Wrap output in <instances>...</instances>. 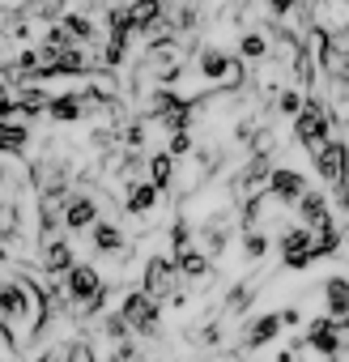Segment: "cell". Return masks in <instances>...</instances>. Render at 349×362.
I'll use <instances>...</instances> for the list:
<instances>
[{
  "label": "cell",
  "instance_id": "7",
  "mask_svg": "<svg viewBox=\"0 0 349 362\" xmlns=\"http://www.w3.org/2000/svg\"><path fill=\"white\" fill-rule=\"evenodd\" d=\"M307 345L319 354V358H328V362H336L341 354H345V332H341V320H332V315H315L311 320V328H307Z\"/></svg>",
  "mask_w": 349,
  "mask_h": 362
},
{
  "label": "cell",
  "instance_id": "14",
  "mask_svg": "<svg viewBox=\"0 0 349 362\" xmlns=\"http://www.w3.org/2000/svg\"><path fill=\"white\" fill-rule=\"evenodd\" d=\"M30 145V124L26 119H0V158H22Z\"/></svg>",
  "mask_w": 349,
  "mask_h": 362
},
{
  "label": "cell",
  "instance_id": "6",
  "mask_svg": "<svg viewBox=\"0 0 349 362\" xmlns=\"http://www.w3.org/2000/svg\"><path fill=\"white\" fill-rule=\"evenodd\" d=\"M315 230H307V226H290V230H281V239H277V252H281V264L285 269H307L311 260H315Z\"/></svg>",
  "mask_w": 349,
  "mask_h": 362
},
{
  "label": "cell",
  "instance_id": "17",
  "mask_svg": "<svg viewBox=\"0 0 349 362\" xmlns=\"http://www.w3.org/2000/svg\"><path fill=\"white\" fill-rule=\"evenodd\" d=\"M324 315H332V320L349 315V277L345 273H332L324 281Z\"/></svg>",
  "mask_w": 349,
  "mask_h": 362
},
{
  "label": "cell",
  "instance_id": "8",
  "mask_svg": "<svg viewBox=\"0 0 349 362\" xmlns=\"http://www.w3.org/2000/svg\"><path fill=\"white\" fill-rule=\"evenodd\" d=\"M307 188H311V184H307V175H302V170H294V166H273L264 192H268L277 205H298Z\"/></svg>",
  "mask_w": 349,
  "mask_h": 362
},
{
  "label": "cell",
  "instance_id": "22",
  "mask_svg": "<svg viewBox=\"0 0 349 362\" xmlns=\"http://www.w3.org/2000/svg\"><path fill=\"white\" fill-rule=\"evenodd\" d=\"M341 243H345V230L336 226V222H328V226H319L315 230V260H328V256H336L341 252Z\"/></svg>",
  "mask_w": 349,
  "mask_h": 362
},
{
  "label": "cell",
  "instance_id": "25",
  "mask_svg": "<svg viewBox=\"0 0 349 362\" xmlns=\"http://www.w3.org/2000/svg\"><path fill=\"white\" fill-rule=\"evenodd\" d=\"M243 252H247V260H264L268 256V235L256 226V230H243Z\"/></svg>",
  "mask_w": 349,
  "mask_h": 362
},
{
  "label": "cell",
  "instance_id": "26",
  "mask_svg": "<svg viewBox=\"0 0 349 362\" xmlns=\"http://www.w3.org/2000/svg\"><path fill=\"white\" fill-rule=\"evenodd\" d=\"M0 119H22L18 115V98H13V86L0 77Z\"/></svg>",
  "mask_w": 349,
  "mask_h": 362
},
{
  "label": "cell",
  "instance_id": "9",
  "mask_svg": "<svg viewBox=\"0 0 349 362\" xmlns=\"http://www.w3.org/2000/svg\"><path fill=\"white\" fill-rule=\"evenodd\" d=\"M281 332H285V324H281V311L252 315V320L243 324V349H264V345H273Z\"/></svg>",
  "mask_w": 349,
  "mask_h": 362
},
{
  "label": "cell",
  "instance_id": "18",
  "mask_svg": "<svg viewBox=\"0 0 349 362\" xmlns=\"http://www.w3.org/2000/svg\"><path fill=\"white\" fill-rule=\"evenodd\" d=\"M158 201H162V192L149 184V179H136V184L128 188V197H124V209H128L132 218H149V214L158 209Z\"/></svg>",
  "mask_w": 349,
  "mask_h": 362
},
{
  "label": "cell",
  "instance_id": "10",
  "mask_svg": "<svg viewBox=\"0 0 349 362\" xmlns=\"http://www.w3.org/2000/svg\"><path fill=\"white\" fill-rule=\"evenodd\" d=\"M98 218H102V209H98V201H94L90 192H73V197L64 201V230H69V235L90 230Z\"/></svg>",
  "mask_w": 349,
  "mask_h": 362
},
{
  "label": "cell",
  "instance_id": "1",
  "mask_svg": "<svg viewBox=\"0 0 349 362\" xmlns=\"http://www.w3.org/2000/svg\"><path fill=\"white\" fill-rule=\"evenodd\" d=\"M196 77L209 86V90H239L243 86V60L222 52V47H201L196 52Z\"/></svg>",
  "mask_w": 349,
  "mask_h": 362
},
{
  "label": "cell",
  "instance_id": "3",
  "mask_svg": "<svg viewBox=\"0 0 349 362\" xmlns=\"http://www.w3.org/2000/svg\"><path fill=\"white\" fill-rule=\"evenodd\" d=\"M328 136H332V115H328V107H324L319 98H311V94H307L302 111L294 115V141H298V145H307V149H319Z\"/></svg>",
  "mask_w": 349,
  "mask_h": 362
},
{
  "label": "cell",
  "instance_id": "2",
  "mask_svg": "<svg viewBox=\"0 0 349 362\" xmlns=\"http://www.w3.org/2000/svg\"><path fill=\"white\" fill-rule=\"evenodd\" d=\"M119 315L128 320V328L136 337H158V328H162V303L145 290H128L119 298Z\"/></svg>",
  "mask_w": 349,
  "mask_h": 362
},
{
  "label": "cell",
  "instance_id": "23",
  "mask_svg": "<svg viewBox=\"0 0 349 362\" xmlns=\"http://www.w3.org/2000/svg\"><path fill=\"white\" fill-rule=\"evenodd\" d=\"M60 26L85 47V43H94V22H90V13H77V9H69V13H60Z\"/></svg>",
  "mask_w": 349,
  "mask_h": 362
},
{
  "label": "cell",
  "instance_id": "12",
  "mask_svg": "<svg viewBox=\"0 0 349 362\" xmlns=\"http://www.w3.org/2000/svg\"><path fill=\"white\" fill-rule=\"evenodd\" d=\"M73 264H77V256H73V243H69V239H47V243H39V269H43L47 277H64Z\"/></svg>",
  "mask_w": 349,
  "mask_h": 362
},
{
  "label": "cell",
  "instance_id": "27",
  "mask_svg": "<svg viewBox=\"0 0 349 362\" xmlns=\"http://www.w3.org/2000/svg\"><path fill=\"white\" fill-rule=\"evenodd\" d=\"M264 5H268V13H273V18H290L298 0H264Z\"/></svg>",
  "mask_w": 349,
  "mask_h": 362
},
{
  "label": "cell",
  "instance_id": "19",
  "mask_svg": "<svg viewBox=\"0 0 349 362\" xmlns=\"http://www.w3.org/2000/svg\"><path fill=\"white\" fill-rule=\"evenodd\" d=\"M170 260H174V269H179V277H188V281H205L209 277V256L201 252V247H184V252H170Z\"/></svg>",
  "mask_w": 349,
  "mask_h": 362
},
{
  "label": "cell",
  "instance_id": "11",
  "mask_svg": "<svg viewBox=\"0 0 349 362\" xmlns=\"http://www.w3.org/2000/svg\"><path fill=\"white\" fill-rule=\"evenodd\" d=\"M294 209H298V226H307V230H319V226L336 222V218H332V205H328V197H324L319 188H307Z\"/></svg>",
  "mask_w": 349,
  "mask_h": 362
},
{
  "label": "cell",
  "instance_id": "16",
  "mask_svg": "<svg viewBox=\"0 0 349 362\" xmlns=\"http://www.w3.org/2000/svg\"><path fill=\"white\" fill-rule=\"evenodd\" d=\"M90 235H94V252L98 256H119L124 247H128V239H124V230H119V222H107V218H98L94 226H90Z\"/></svg>",
  "mask_w": 349,
  "mask_h": 362
},
{
  "label": "cell",
  "instance_id": "21",
  "mask_svg": "<svg viewBox=\"0 0 349 362\" xmlns=\"http://www.w3.org/2000/svg\"><path fill=\"white\" fill-rule=\"evenodd\" d=\"M268 56H273L268 35H260V30H243V35H239V60H243V64H264Z\"/></svg>",
  "mask_w": 349,
  "mask_h": 362
},
{
  "label": "cell",
  "instance_id": "13",
  "mask_svg": "<svg viewBox=\"0 0 349 362\" xmlns=\"http://www.w3.org/2000/svg\"><path fill=\"white\" fill-rule=\"evenodd\" d=\"M85 111H90V103H85L81 90L52 94V103H47V119L52 124H77V119H85Z\"/></svg>",
  "mask_w": 349,
  "mask_h": 362
},
{
  "label": "cell",
  "instance_id": "15",
  "mask_svg": "<svg viewBox=\"0 0 349 362\" xmlns=\"http://www.w3.org/2000/svg\"><path fill=\"white\" fill-rule=\"evenodd\" d=\"M124 9H128L132 30H136V35H145V39H149V30L166 18V5H162V0H132V5H124Z\"/></svg>",
  "mask_w": 349,
  "mask_h": 362
},
{
  "label": "cell",
  "instance_id": "5",
  "mask_svg": "<svg viewBox=\"0 0 349 362\" xmlns=\"http://www.w3.org/2000/svg\"><path fill=\"white\" fill-rule=\"evenodd\" d=\"M311 162H315V175L328 188H341L349 179V145L341 136H328L319 149H311Z\"/></svg>",
  "mask_w": 349,
  "mask_h": 362
},
{
  "label": "cell",
  "instance_id": "4",
  "mask_svg": "<svg viewBox=\"0 0 349 362\" xmlns=\"http://www.w3.org/2000/svg\"><path fill=\"white\" fill-rule=\"evenodd\" d=\"M141 290L153 294L158 303H166V298L179 294V269H174V260L162 256V252H153L145 260V269H141Z\"/></svg>",
  "mask_w": 349,
  "mask_h": 362
},
{
  "label": "cell",
  "instance_id": "24",
  "mask_svg": "<svg viewBox=\"0 0 349 362\" xmlns=\"http://www.w3.org/2000/svg\"><path fill=\"white\" fill-rule=\"evenodd\" d=\"M302 103H307V94H302L298 86H281V90H277V111H281V115L294 119V115L302 111Z\"/></svg>",
  "mask_w": 349,
  "mask_h": 362
},
{
  "label": "cell",
  "instance_id": "20",
  "mask_svg": "<svg viewBox=\"0 0 349 362\" xmlns=\"http://www.w3.org/2000/svg\"><path fill=\"white\" fill-rule=\"evenodd\" d=\"M174 162L179 158H170L166 149H158V153H149V162H145V179L158 188V192H166L170 184H174Z\"/></svg>",
  "mask_w": 349,
  "mask_h": 362
}]
</instances>
